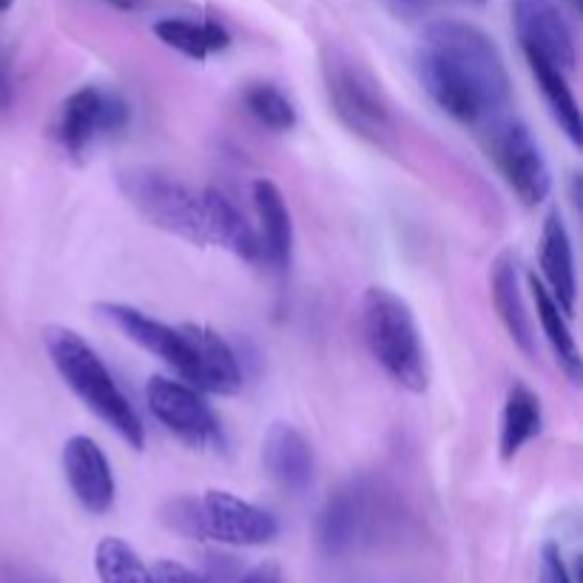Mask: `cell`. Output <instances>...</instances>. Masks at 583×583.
I'll return each mask as SVG.
<instances>
[{"label":"cell","mask_w":583,"mask_h":583,"mask_svg":"<svg viewBox=\"0 0 583 583\" xmlns=\"http://www.w3.org/2000/svg\"><path fill=\"white\" fill-rule=\"evenodd\" d=\"M106 3L117 6V9H134V3H137V0H106Z\"/></svg>","instance_id":"4dcf8cb0"},{"label":"cell","mask_w":583,"mask_h":583,"mask_svg":"<svg viewBox=\"0 0 583 583\" xmlns=\"http://www.w3.org/2000/svg\"><path fill=\"white\" fill-rule=\"evenodd\" d=\"M123 197L140 217L194 245H211L208 188H194L157 168H126L117 177Z\"/></svg>","instance_id":"277c9868"},{"label":"cell","mask_w":583,"mask_h":583,"mask_svg":"<svg viewBox=\"0 0 583 583\" xmlns=\"http://www.w3.org/2000/svg\"><path fill=\"white\" fill-rule=\"evenodd\" d=\"M146 404L151 416L188 447L208 450L222 444V427L197 387L154 376L146 384Z\"/></svg>","instance_id":"9c48e42d"},{"label":"cell","mask_w":583,"mask_h":583,"mask_svg":"<svg viewBox=\"0 0 583 583\" xmlns=\"http://www.w3.org/2000/svg\"><path fill=\"white\" fill-rule=\"evenodd\" d=\"M103 319H109L114 328L120 330L126 339H131L137 347H143L146 353L157 356L160 362L171 367L185 384H194V373H197V353H194V336H191V325L185 328H174L165 325L160 319L148 316L140 308L131 305H120V302H106L100 305Z\"/></svg>","instance_id":"8fae6325"},{"label":"cell","mask_w":583,"mask_h":583,"mask_svg":"<svg viewBox=\"0 0 583 583\" xmlns=\"http://www.w3.org/2000/svg\"><path fill=\"white\" fill-rule=\"evenodd\" d=\"M359 316H362L365 345L370 356L376 359V365L404 390L424 393L430 373H427L419 325L410 305L399 293L387 288H367Z\"/></svg>","instance_id":"3957f363"},{"label":"cell","mask_w":583,"mask_h":583,"mask_svg":"<svg viewBox=\"0 0 583 583\" xmlns=\"http://www.w3.org/2000/svg\"><path fill=\"white\" fill-rule=\"evenodd\" d=\"M242 103L259 126L271 131H291L296 126L293 103L271 83H251L242 94Z\"/></svg>","instance_id":"cb8c5ba5"},{"label":"cell","mask_w":583,"mask_h":583,"mask_svg":"<svg viewBox=\"0 0 583 583\" xmlns=\"http://www.w3.org/2000/svg\"><path fill=\"white\" fill-rule=\"evenodd\" d=\"M393 512L376 481L353 478L333 492L319 515V547L328 555H347L353 549L376 544Z\"/></svg>","instance_id":"5b68a950"},{"label":"cell","mask_w":583,"mask_h":583,"mask_svg":"<svg viewBox=\"0 0 583 583\" xmlns=\"http://www.w3.org/2000/svg\"><path fill=\"white\" fill-rule=\"evenodd\" d=\"M94 569L100 583H154L151 569L123 538H103L97 544Z\"/></svg>","instance_id":"603a6c76"},{"label":"cell","mask_w":583,"mask_h":583,"mask_svg":"<svg viewBox=\"0 0 583 583\" xmlns=\"http://www.w3.org/2000/svg\"><path fill=\"white\" fill-rule=\"evenodd\" d=\"M12 94H15V86H12V69H9V60L0 55V111H6L12 106Z\"/></svg>","instance_id":"f1b7e54d"},{"label":"cell","mask_w":583,"mask_h":583,"mask_svg":"<svg viewBox=\"0 0 583 583\" xmlns=\"http://www.w3.org/2000/svg\"><path fill=\"white\" fill-rule=\"evenodd\" d=\"M15 6V0H0V12H9Z\"/></svg>","instance_id":"1f68e13d"},{"label":"cell","mask_w":583,"mask_h":583,"mask_svg":"<svg viewBox=\"0 0 583 583\" xmlns=\"http://www.w3.org/2000/svg\"><path fill=\"white\" fill-rule=\"evenodd\" d=\"M200 538L225 547H265L279 535V521L268 510L234 492L208 490L197 498Z\"/></svg>","instance_id":"30bf717a"},{"label":"cell","mask_w":583,"mask_h":583,"mask_svg":"<svg viewBox=\"0 0 583 583\" xmlns=\"http://www.w3.org/2000/svg\"><path fill=\"white\" fill-rule=\"evenodd\" d=\"M128 103L111 89L83 86L63 100L57 111L55 137L72 157L86 154L92 143L111 137L128 126Z\"/></svg>","instance_id":"ba28073f"},{"label":"cell","mask_w":583,"mask_h":583,"mask_svg":"<svg viewBox=\"0 0 583 583\" xmlns=\"http://www.w3.org/2000/svg\"><path fill=\"white\" fill-rule=\"evenodd\" d=\"M527 66L529 72H532V77H535V83H538L541 94H544V100H547L555 123H558L561 131L572 140V146H581L583 143L581 109H578L575 94H572L569 83H566V72L555 69L552 63L541 60V57H527Z\"/></svg>","instance_id":"7402d4cb"},{"label":"cell","mask_w":583,"mask_h":583,"mask_svg":"<svg viewBox=\"0 0 583 583\" xmlns=\"http://www.w3.org/2000/svg\"><path fill=\"white\" fill-rule=\"evenodd\" d=\"M63 473L83 510L103 515L114 507L117 495L114 473L109 458L94 438L72 436L63 444Z\"/></svg>","instance_id":"4fadbf2b"},{"label":"cell","mask_w":583,"mask_h":583,"mask_svg":"<svg viewBox=\"0 0 583 583\" xmlns=\"http://www.w3.org/2000/svg\"><path fill=\"white\" fill-rule=\"evenodd\" d=\"M538 262H541V274H544V288L552 293V299L569 316L575 310V299H578V276H575L572 239H569L564 217L558 211L544 219Z\"/></svg>","instance_id":"9a60e30c"},{"label":"cell","mask_w":583,"mask_h":583,"mask_svg":"<svg viewBox=\"0 0 583 583\" xmlns=\"http://www.w3.org/2000/svg\"><path fill=\"white\" fill-rule=\"evenodd\" d=\"M262 461L276 484L291 495L310 490L316 475V458L310 441L293 424H274L262 441Z\"/></svg>","instance_id":"5bb4252c"},{"label":"cell","mask_w":583,"mask_h":583,"mask_svg":"<svg viewBox=\"0 0 583 583\" xmlns=\"http://www.w3.org/2000/svg\"><path fill=\"white\" fill-rule=\"evenodd\" d=\"M390 3L407 15H419V12H427L430 6H436L438 0H390Z\"/></svg>","instance_id":"f546056e"},{"label":"cell","mask_w":583,"mask_h":583,"mask_svg":"<svg viewBox=\"0 0 583 583\" xmlns=\"http://www.w3.org/2000/svg\"><path fill=\"white\" fill-rule=\"evenodd\" d=\"M0 583H55L35 569L20 564H0Z\"/></svg>","instance_id":"4316f807"},{"label":"cell","mask_w":583,"mask_h":583,"mask_svg":"<svg viewBox=\"0 0 583 583\" xmlns=\"http://www.w3.org/2000/svg\"><path fill=\"white\" fill-rule=\"evenodd\" d=\"M325 89L336 117L356 137L373 146L387 148L396 137V120L384 103L376 80L350 57L330 52L325 60Z\"/></svg>","instance_id":"8992f818"},{"label":"cell","mask_w":583,"mask_h":583,"mask_svg":"<svg viewBox=\"0 0 583 583\" xmlns=\"http://www.w3.org/2000/svg\"><path fill=\"white\" fill-rule=\"evenodd\" d=\"M416 63L424 92L464 126L492 123L510 106V72L501 49L467 20L427 26Z\"/></svg>","instance_id":"6da1fadb"},{"label":"cell","mask_w":583,"mask_h":583,"mask_svg":"<svg viewBox=\"0 0 583 583\" xmlns=\"http://www.w3.org/2000/svg\"><path fill=\"white\" fill-rule=\"evenodd\" d=\"M544 430V407L541 399L529 390L527 384L515 382L504 401L501 413V458L512 461L532 438L541 436Z\"/></svg>","instance_id":"d6986e66"},{"label":"cell","mask_w":583,"mask_h":583,"mask_svg":"<svg viewBox=\"0 0 583 583\" xmlns=\"http://www.w3.org/2000/svg\"><path fill=\"white\" fill-rule=\"evenodd\" d=\"M490 288L492 305L498 310V316H501L504 328L510 333V339L521 347L527 356H535V328H532V316H529L527 302H524V296H521L515 256L501 254L495 262H492Z\"/></svg>","instance_id":"ac0fdd59"},{"label":"cell","mask_w":583,"mask_h":583,"mask_svg":"<svg viewBox=\"0 0 583 583\" xmlns=\"http://www.w3.org/2000/svg\"><path fill=\"white\" fill-rule=\"evenodd\" d=\"M541 575H544V583H575L569 566H566L564 552L558 544H547L544 547V555H541Z\"/></svg>","instance_id":"484cf974"},{"label":"cell","mask_w":583,"mask_h":583,"mask_svg":"<svg viewBox=\"0 0 583 583\" xmlns=\"http://www.w3.org/2000/svg\"><path fill=\"white\" fill-rule=\"evenodd\" d=\"M490 157L501 171L504 183L524 205H541L552 191V171L547 157L524 123L518 120H492Z\"/></svg>","instance_id":"52a82bcc"},{"label":"cell","mask_w":583,"mask_h":583,"mask_svg":"<svg viewBox=\"0 0 583 583\" xmlns=\"http://www.w3.org/2000/svg\"><path fill=\"white\" fill-rule=\"evenodd\" d=\"M154 35L165 46L177 49L180 55L191 60H205L214 52H225L231 46V32L217 20H188V18H163L154 23Z\"/></svg>","instance_id":"44dd1931"},{"label":"cell","mask_w":583,"mask_h":583,"mask_svg":"<svg viewBox=\"0 0 583 583\" xmlns=\"http://www.w3.org/2000/svg\"><path fill=\"white\" fill-rule=\"evenodd\" d=\"M43 345H46V353L60 373V379L69 384L74 396L83 401L97 419L106 421L128 447L143 450V444H146L143 419L134 410V404L128 401L126 393L120 390V384L114 382V376H111L106 362L100 359V353L80 333L63 328V325H52V328L43 330Z\"/></svg>","instance_id":"7a4b0ae2"},{"label":"cell","mask_w":583,"mask_h":583,"mask_svg":"<svg viewBox=\"0 0 583 583\" xmlns=\"http://www.w3.org/2000/svg\"><path fill=\"white\" fill-rule=\"evenodd\" d=\"M512 26L524 57H541L566 74L575 69V35L555 0H512Z\"/></svg>","instance_id":"7c38bea8"},{"label":"cell","mask_w":583,"mask_h":583,"mask_svg":"<svg viewBox=\"0 0 583 583\" xmlns=\"http://www.w3.org/2000/svg\"><path fill=\"white\" fill-rule=\"evenodd\" d=\"M239 583H282V569L274 561H265V564H256L254 569H248Z\"/></svg>","instance_id":"83f0119b"},{"label":"cell","mask_w":583,"mask_h":583,"mask_svg":"<svg viewBox=\"0 0 583 583\" xmlns=\"http://www.w3.org/2000/svg\"><path fill=\"white\" fill-rule=\"evenodd\" d=\"M194 336V353H197V373L194 384L200 393H217V396H234L242 387V370L234 347L228 345L219 333L202 325H191Z\"/></svg>","instance_id":"e0dca14e"},{"label":"cell","mask_w":583,"mask_h":583,"mask_svg":"<svg viewBox=\"0 0 583 583\" xmlns=\"http://www.w3.org/2000/svg\"><path fill=\"white\" fill-rule=\"evenodd\" d=\"M529 288H532V299H535V313H538L541 330L547 336L558 365H561V370H564L572 382H581L583 359L581 350H578V342H575V336L569 330V322H566V313L552 299V293L544 288V282H538L535 276H529Z\"/></svg>","instance_id":"ffe728a7"},{"label":"cell","mask_w":583,"mask_h":583,"mask_svg":"<svg viewBox=\"0 0 583 583\" xmlns=\"http://www.w3.org/2000/svg\"><path fill=\"white\" fill-rule=\"evenodd\" d=\"M254 208L256 219H259L256 234L262 245V259L271 262L276 271H285L291 265L293 254V222L288 202L271 180H256Z\"/></svg>","instance_id":"2e32d148"},{"label":"cell","mask_w":583,"mask_h":583,"mask_svg":"<svg viewBox=\"0 0 583 583\" xmlns=\"http://www.w3.org/2000/svg\"><path fill=\"white\" fill-rule=\"evenodd\" d=\"M151 578H154V583H217L197 569L180 564V561H157L151 566Z\"/></svg>","instance_id":"d4e9b609"},{"label":"cell","mask_w":583,"mask_h":583,"mask_svg":"<svg viewBox=\"0 0 583 583\" xmlns=\"http://www.w3.org/2000/svg\"><path fill=\"white\" fill-rule=\"evenodd\" d=\"M575 3H578V0H575Z\"/></svg>","instance_id":"d6a6232c"}]
</instances>
